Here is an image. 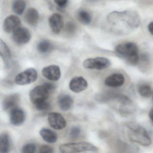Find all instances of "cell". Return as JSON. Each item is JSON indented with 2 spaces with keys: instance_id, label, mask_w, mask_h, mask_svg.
<instances>
[{
  "instance_id": "6da1fadb",
  "label": "cell",
  "mask_w": 153,
  "mask_h": 153,
  "mask_svg": "<svg viewBox=\"0 0 153 153\" xmlns=\"http://www.w3.org/2000/svg\"><path fill=\"white\" fill-rule=\"evenodd\" d=\"M115 53L118 57L131 65H136L139 61L138 50L136 44L127 42L116 46Z\"/></svg>"
},
{
  "instance_id": "7a4b0ae2",
  "label": "cell",
  "mask_w": 153,
  "mask_h": 153,
  "mask_svg": "<svg viewBox=\"0 0 153 153\" xmlns=\"http://www.w3.org/2000/svg\"><path fill=\"white\" fill-rule=\"evenodd\" d=\"M127 127L128 136L131 141L145 146L150 145L151 139L144 128L134 123H129Z\"/></svg>"
},
{
  "instance_id": "3957f363",
  "label": "cell",
  "mask_w": 153,
  "mask_h": 153,
  "mask_svg": "<svg viewBox=\"0 0 153 153\" xmlns=\"http://www.w3.org/2000/svg\"><path fill=\"white\" fill-rule=\"evenodd\" d=\"M62 153H75L85 151L97 152L98 148L91 143L86 142L68 143L61 145L59 148Z\"/></svg>"
},
{
  "instance_id": "277c9868",
  "label": "cell",
  "mask_w": 153,
  "mask_h": 153,
  "mask_svg": "<svg viewBox=\"0 0 153 153\" xmlns=\"http://www.w3.org/2000/svg\"><path fill=\"white\" fill-rule=\"evenodd\" d=\"M38 78L36 70L30 68L18 74L15 78L16 84L19 85H25L35 82Z\"/></svg>"
},
{
  "instance_id": "5b68a950",
  "label": "cell",
  "mask_w": 153,
  "mask_h": 153,
  "mask_svg": "<svg viewBox=\"0 0 153 153\" xmlns=\"http://www.w3.org/2000/svg\"><path fill=\"white\" fill-rule=\"evenodd\" d=\"M111 62L107 58L97 57L90 58L85 60L83 62L84 68L88 69H97L101 70L109 68Z\"/></svg>"
},
{
  "instance_id": "8992f818",
  "label": "cell",
  "mask_w": 153,
  "mask_h": 153,
  "mask_svg": "<svg viewBox=\"0 0 153 153\" xmlns=\"http://www.w3.org/2000/svg\"><path fill=\"white\" fill-rule=\"evenodd\" d=\"M49 94L50 92L43 85H42L32 89L29 93V97L31 102L35 105L47 100Z\"/></svg>"
},
{
  "instance_id": "52a82bcc",
  "label": "cell",
  "mask_w": 153,
  "mask_h": 153,
  "mask_svg": "<svg viewBox=\"0 0 153 153\" xmlns=\"http://www.w3.org/2000/svg\"><path fill=\"white\" fill-rule=\"evenodd\" d=\"M31 38V33L27 28L19 27L14 31L12 35L13 41L19 45L27 43Z\"/></svg>"
},
{
  "instance_id": "ba28073f",
  "label": "cell",
  "mask_w": 153,
  "mask_h": 153,
  "mask_svg": "<svg viewBox=\"0 0 153 153\" xmlns=\"http://www.w3.org/2000/svg\"><path fill=\"white\" fill-rule=\"evenodd\" d=\"M48 122L50 126L56 130H62L67 125V122L63 116L57 112H52L48 115Z\"/></svg>"
},
{
  "instance_id": "9c48e42d",
  "label": "cell",
  "mask_w": 153,
  "mask_h": 153,
  "mask_svg": "<svg viewBox=\"0 0 153 153\" xmlns=\"http://www.w3.org/2000/svg\"><path fill=\"white\" fill-rule=\"evenodd\" d=\"M44 76L51 81L59 80L61 76L60 69L57 65H52L45 67L42 71Z\"/></svg>"
},
{
  "instance_id": "30bf717a",
  "label": "cell",
  "mask_w": 153,
  "mask_h": 153,
  "mask_svg": "<svg viewBox=\"0 0 153 153\" xmlns=\"http://www.w3.org/2000/svg\"><path fill=\"white\" fill-rule=\"evenodd\" d=\"M21 21L18 17L14 15L9 16L6 18L3 23V29L6 33H13L20 27Z\"/></svg>"
},
{
  "instance_id": "8fae6325",
  "label": "cell",
  "mask_w": 153,
  "mask_h": 153,
  "mask_svg": "<svg viewBox=\"0 0 153 153\" xmlns=\"http://www.w3.org/2000/svg\"><path fill=\"white\" fill-rule=\"evenodd\" d=\"M87 81L82 76H76L73 78L69 84L70 89L74 93H78L84 91L87 88Z\"/></svg>"
},
{
  "instance_id": "7c38bea8",
  "label": "cell",
  "mask_w": 153,
  "mask_h": 153,
  "mask_svg": "<svg viewBox=\"0 0 153 153\" xmlns=\"http://www.w3.org/2000/svg\"><path fill=\"white\" fill-rule=\"evenodd\" d=\"M10 112V120L12 125L18 126L24 123L26 116L25 111L22 109L16 107Z\"/></svg>"
},
{
  "instance_id": "4fadbf2b",
  "label": "cell",
  "mask_w": 153,
  "mask_h": 153,
  "mask_svg": "<svg viewBox=\"0 0 153 153\" xmlns=\"http://www.w3.org/2000/svg\"><path fill=\"white\" fill-rule=\"evenodd\" d=\"M20 101V96L18 94H12L7 96L4 98L2 103L3 110L11 111L16 108Z\"/></svg>"
},
{
  "instance_id": "5bb4252c",
  "label": "cell",
  "mask_w": 153,
  "mask_h": 153,
  "mask_svg": "<svg viewBox=\"0 0 153 153\" xmlns=\"http://www.w3.org/2000/svg\"><path fill=\"white\" fill-rule=\"evenodd\" d=\"M49 24L52 30L55 33H59L64 26L62 17L58 13L53 14L49 19Z\"/></svg>"
},
{
  "instance_id": "9a60e30c",
  "label": "cell",
  "mask_w": 153,
  "mask_h": 153,
  "mask_svg": "<svg viewBox=\"0 0 153 153\" xmlns=\"http://www.w3.org/2000/svg\"><path fill=\"white\" fill-rule=\"evenodd\" d=\"M125 78L121 74L115 73L107 77L105 80V84L111 88H117L121 86L124 84Z\"/></svg>"
},
{
  "instance_id": "2e32d148",
  "label": "cell",
  "mask_w": 153,
  "mask_h": 153,
  "mask_svg": "<svg viewBox=\"0 0 153 153\" xmlns=\"http://www.w3.org/2000/svg\"><path fill=\"white\" fill-rule=\"evenodd\" d=\"M58 103L62 111H66L72 107L74 102L70 96L63 94L61 95L58 98Z\"/></svg>"
},
{
  "instance_id": "e0dca14e",
  "label": "cell",
  "mask_w": 153,
  "mask_h": 153,
  "mask_svg": "<svg viewBox=\"0 0 153 153\" xmlns=\"http://www.w3.org/2000/svg\"><path fill=\"white\" fill-rule=\"evenodd\" d=\"M39 13L38 11L33 8L28 9L25 12L24 19L25 22L28 25L33 26L36 25L39 20Z\"/></svg>"
},
{
  "instance_id": "ac0fdd59",
  "label": "cell",
  "mask_w": 153,
  "mask_h": 153,
  "mask_svg": "<svg viewBox=\"0 0 153 153\" xmlns=\"http://www.w3.org/2000/svg\"><path fill=\"white\" fill-rule=\"evenodd\" d=\"M40 134L42 138L49 143H55L58 139L57 134L50 129L43 128L40 130Z\"/></svg>"
},
{
  "instance_id": "d6986e66",
  "label": "cell",
  "mask_w": 153,
  "mask_h": 153,
  "mask_svg": "<svg viewBox=\"0 0 153 153\" xmlns=\"http://www.w3.org/2000/svg\"><path fill=\"white\" fill-rule=\"evenodd\" d=\"M0 53L6 64H8L11 59V53L8 46L1 39L0 41Z\"/></svg>"
},
{
  "instance_id": "ffe728a7",
  "label": "cell",
  "mask_w": 153,
  "mask_h": 153,
  "mask_svg": "<svg viewBox=\"0 0 153 153\" xmlns=\"http://www.w3.org/2000/svg\"><path fill=\"white\" fill-rule=\"evenodd\" d=\"M10 150V142L8 135L3 133L0 136V153H7Z\"/></svg>"
},
{
  "instance_id": "44dd1931",
  "label": "cell",
  "mask_w": 153,
  "mask_h": 153,
  "mask_svg": "<svg viewBox=\"0 0 153 153\" xmlns=\"http://www.w3.org/2000/svg\"><path fill=\"white\" fill-rule=\"evenodd\" d=\"M53 49L52 44L46 40L41 41L37 45V50L40 53L45 54L48 53Z\"/></svg>"
},
{
  "instance_id": "7402d4cb",
  "label": "cell",
  "mask_w": 153,
  "mask_h": 153,
  "mask_svg": "<svg viewBox=\"0 0 153 153\" xmlns=\"http://www.w3.org/2000/svg\"><path fill=\"white\" fill-rule=\"evenodd\" d=\"M26 7V3L24 0H15L12 5L13 11L18 15L23 14Z\"/></svg>"
},
{
  "instance_id": "603a6c76",
  "label": "cell",
  "mask_w": 153,
  "mask_h": 153,
  "mask_svg": "<svg viewBox=\"0 0 153 153\" xmlns=\"http://www.w3.org/2000/svg\"><path fill=\"white\" fill-rule=\"evenodd\" d=\"M77 16L78 20L83 25H89L92 20L91 15L86 10H81L79 11Z\"/></svg>"
},
{
  "instance_id": "cb8c5ba5",
  "label": "cell",
  "mask_w": 153,
  "mask_h": 153,
  "mask_svg": "<svg viewBox=\"0 0 153 153\" xmlns=\"http://www.w3.org/2000/svg\"><path fill=\"white\" fill-rule=\"evenodd\" d=\"M139 93L142 97H149L152 94V89L150 86L146 84L140 85L138 88Z\"/></svg>"
},
{
  "instance_id": "d4e9b609",
  "label": "cell",
  "mask_w": 153,
  "mask_h": 153,
  "mask_svg": "<svg viewBox=\"0 0 153 153\" xmlns=\"http://www.w3.org/2000/svg\"><path fill=\"white\" fill-rule=\"evenodd\" d=\"M35 106L36 108L38 111H46L49 110L51 108V105L50 103L46 101H44V102H41L38 103L34 105Z\"/></svg>"
},
{
  "instance_id": "484cf974",
  "label": "cell",
  "mask_w": 153,
  "mask_h": 153,
  "mask_svg": "<svg viewBox=\"0 0 153 153\" xmlns=\"http://www.w3.org/2000/svg\"><path fill=\"white\" fill-rule=\"evenodd\" d=\"M22 149L24 153H34L36 151V147L34 144L29 143L24 146Z\"/></svg>"
},
{
  "instance_id": "4316f807",
  "label": "cell",
  "mask_w": 153,
  "mask_h": 153,
  "mask_svg": "<svg viewBox=\"0 0 153 153\" xmlns=\"http://www.w3.org/2000/svg\"><path fill=\"white\" fill-rule=\"evenodd\" d=\"M81 133L80 128L78 126H73L71 129L70 135L71 137L73 139H76L78 138Z\"/></svg>"
},
{
  "instance_id": "83f0119b",
  "label": "cell",
  "mask_w": 153,
  "mask_h": 153,
  "mask_svg": "<svg viewBox=\"0 0 153 153\" xmlns=\"http://www.w3.org/2000/svg\"><path fill=\"white\" fill-rule=\"evenodd\" d=\"M39 152L41 153H53V148L48 145H42L40 146Z\"/></svg>"
},
{
  "instance_id": "f1b7e54d",
  "label": "cell",
  "mask_w": 153,
  "mask_h": 153,
  "mask_svg": "<svg viewBox=\"0 0 153 153\" xmlns=\"http://www.w3.org/2000/svg\"><path fill=\"white\" fill-rule=\"evenodd\" d=\"M75 25L72 22H69L66 25L65 29L66 32L69 33H72L75 32L76 29Z\"/></svg>"
},
{
  "instance_id": "f546056e",
  "label": "cell",
  "mask_w": 153,
  "mask_h": 153,
  "mask_svg": "<svg viewBox=\"0 0 153 153\" xmlns=\"http://www.w3.org/2000/svg\"><path fill=\"white\" fill-rule=\"evenodd\" d=\"M54 1L59 7L63 8L67 5L68 0H54Z\"/></svg>"
},
{
  "instance_id": "4dcf8cb0",
  "label": "cell",
  "mask_w": 153,
  "mask_h": 153,
  "mask_svg": "<svg viewBox=\"0 0 153 153\" xmlns=\"http://www.w3.org/2000/svg\"><path fill=\"white\" fill-rule=\"evenodd\" d=\"M44 86L47 88L49 92H51L53 91L55 88V85L53 84L50 83H44L43 84Z\"/></svg>"
},
{
  "instance_id": "1f68e13d",
  "label": "cell",
  "mask_w": 153,
  "mask_h": 153,
  "mask_svg": "<svg viewBox=\"0 0 153 153\" xmlns=\"http://www.w3.org/2000/svg\"><path fill=\"white\" fill-rule=\"evenodd\" d=\"M148 30L151 34L153 35V22H151L148 25Z\"/></svg>"
},
{
  "instance_id": "d6a6232c",
  "label": "cell",
  "mask_w": 153,
  "mask_h": 153,
  "mask_svg": "<svg viewBox=\"0 0 153 153\" xmlns=\"http://www.w3.org/2000/svg\"><path fill=\"white\" fill-rule=\"evenodd\" d=\"M149 116L150 120L152 122L153 124V108H152L149 111Z\"/></svg>"
},
{
  "instance_id": "836d02e7",
  "label": "cell",
  "mask_w": 153,
  "mask_h": 153,
  "mask_svg": "<svg viewBox=\"0 0 153 153\" xmlns=\"http://www.w3.org/2000/svg\"><path fill=\"white\" fill-rule=\"evenodd\" d=\"M152 98H153V92H152Z\"/></svg>"
}]
</instances>
